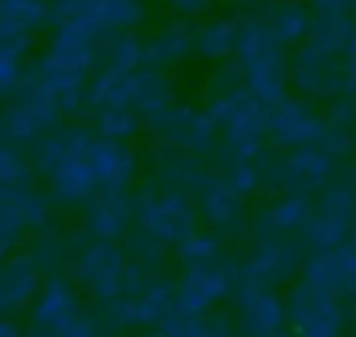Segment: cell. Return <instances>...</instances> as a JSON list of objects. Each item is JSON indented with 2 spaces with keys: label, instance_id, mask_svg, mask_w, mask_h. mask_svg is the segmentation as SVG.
Returning <instances> with one entry per match:
<instances>
[{
  "label": "cell",
  "instance_id": "cell-1",
  "mask_svg": "<svg viewBox=\"0 0 356 337\" xmlns=\"http://www.w3.org/2000/svg\"><path fill=\"white\" fill-rule=\"evenodd\" d=\"M58 120V106L50 103L47 97L19 86L14 100L3 109L0 114V136L11 145H31L39 142L47 128Z\"/></svg>",
  "mask_w": 356,
  "mask_h": 337
},
{
  "label": "cell",
  "instance_id": "cell-2",
  "mask_svg": "<svg viewBox=\"0 0 356 337\" xmlns=\"http://www.w3.org/2000/svg\"><path fill=\"white\" fill-rule=\"evenodd\" d=\"M39 214H42V203L31 187L0 184V259L11 251L19 234L39 220Z\"/></svg>",
  "mask_w": 356,
  "mask_h": 337
},
{
  "label": "cell",
  "instance_id": "cell-3",
  "mask_svg": "<svg viewBox=\"0 0 356 337\" xmlns=\"http://www.w3.org/2000/svg\"><path fill=\"white\" fill-rule=\"evenodd\" d=\"M58 22H83L95 31L122 25L136 14L134 0H56L50 8Z\"/></svg>",
  "mask_w": 356,
  "mask_h": 337
},
{
  "label": "cell",
  "instance_id": "cell-4",
  "mask_svg": "<svg viewBox=\"0 0 356 337\" xmlns=\"http://www.w3.org/2000/svg\"><path fill=\"white\" fill-rule=\"evenodd\" d=\"M31 50L28 33H14L0 28V97L19 92L25 78V56Z\"/></svg>",
  "mask_w": 356,
  "mask_h": 337
},
{
  "label": "cell",
  "instance_id": "cell-5",
  "mask_svg": "<svg viewBox=\"0 0 356 337\" xmlns=\"http://www.w3.org/2000/svg\"><path fill=\"white\" fill-rule=\"evenodd\" d=\"M36 292V270L25 259H11L0 265V318L28 304Z\"/></svg>",
  "mask_w": 356,
  "mask_h": 337
},
{
  "label": "cell",
  "instance_id": "cell-6",
  "mask_svg": "<svg viewBox=\"0 0 356 337\" xmlns=\"http://www.w3.org/2000/svg\"><path fill=\"white\" fill-rule=\"evenodd\" d=\"M50 6L44 0H0V28L33 36L47 19Z\"/></svg>",
  "mask_w": 356,
  "mask_h": 337
},
{
  "label": "cell",
  "instance_id": "cell-7",
  "mask_svg": "<svg viewBox=\"0 0 356 337\" xmlns=\"http://www.w3.org/2000/svg\"><path fill=\"white\" fill-rule=\"evenodd\" d=\"M33 320L39 329H64L67 320H70V292L64 290V284H50L36 309H33Z\"/></svg>",
  "mask_w": 356,
  "mask_h": 337
},
{
  "label": "cell",
  "instance_id": "cell-8",
  "mask_svg": "<svg viewBox=\"0 0 356 337\" xmlns=\"http://www.w3.org/2000/svg\"><path fill=\"white\" fill-rule=\"evenodd\" d=\"M0 337H19V331H17L8 320H3V318H0Z\"/></svg>",
  "mask_w": 356,
  "mask_h": 337
},
{
  "label": "cell",
  "instance_id": "cell-9",
  "mask_svg": "<svg viewBox=\"0 0 356 337\" xmlns=\"http://www.w3.org/2000/svg\"><path fill=\"white\" fill-rule=\"evenodd\" d=\"M184 8H203L206 6V0H178Z\"/></svg>",
  "mask_w": 356,
  "mask_h": 337
}]
</instances>
